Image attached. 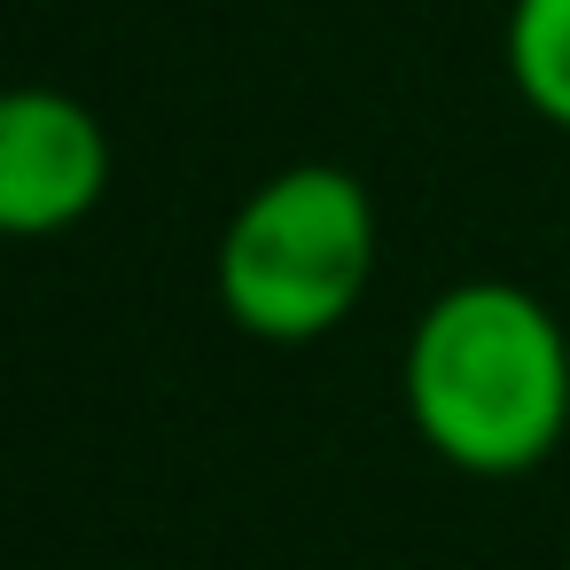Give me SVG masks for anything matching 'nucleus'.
Wrapping results in <instances>:
<instances>
[{"mask_svg": "<svg viewBox=\"0 0 570 570\" xmlns=\"http://www.w3.org/2000/svg\"><path fill=\"white\" fill-rule=\"evenodd\" d=\"M110 188V141L63 87H17L0 102V227L40 243L79 227Z\"/></svg>", "mask_w": 570, "mask_h": 570, "instance_id": "obj_3", "label": "nucleus"}, {"mask_svg": "<svg viewBox=\"0 0 570 570\" xmlns=\"http://www.w3.org/2000/svg\"><path fill=\"white\" fill-rule=\"evenodd\" d=\"M508 79L547 126L570 134V0H508Z\"/></svg>", "mask_w": 570, "mask_h": 570, "instance_id": "obj_4", "label": "nucleus"}, {"mask_svg": "<svg viewBox=\"0 0 570 570\" xmlns=\"http://www.w3.org/2000/svg\"><path fill=\"white\" fill-rule=\"evenodd\" d=\"M406 414L461 476H523L570 430V336L515 282H453L406 336Z\"/></svg>", "mask_w": 570, "mask_h": 570, "instance_id": "obj_1", "label": "nucleus"}, {"mask_svg": "<svg viewBox=\"0 0 570 570\" xmlns=\"http://www.w3.org/2000/svg\"><path fill=\"white\" fill-rule=\"evenodd\" d=\"M375 282V196L344 165H289L219 235V305L258 344H313Z\"/></svg>", "mask_w": 570, "mask_h": 570, "instance_id": "obj_2", "label": "nucleus"}]
</instances>
